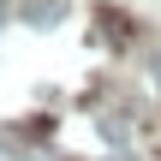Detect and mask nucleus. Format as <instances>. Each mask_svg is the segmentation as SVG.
Instances as JSON below:
<instances>
[{
	"instance_id": "2",
	"label": "nucleus",
	"mask_w": 161,
	"mask_h": 161,
	"mask_svg": "<svg viewBox=\"0 0 161 161\" xmlns=\"http://www.w3.org/2000/svg\"><path fill=\"white\" fill-rule=\"evenodd\" d=\"M102 30H108V36H125V30H131V24H125V18H119V12H102Z\"/></svg>"
},
{
	"instance_id": "1",
	"label": "nucleus",
	"mask_w": 161,
	"mask_h": 161,
	"mask_svg": "<svg viewBox=\"0 0 161 161\" xmlns=\"http://www.w3.org/2000/svg\"><path fill=\"white\" fill-rule=\"evenodd\" d=\"M24 18H30L36 30H48V24H60V18H66V0H36V6H24Z\"/></svg>"
}]
</instances>
